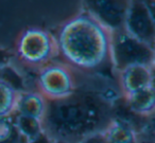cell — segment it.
<instances>
[{
    "label": "cell",
    "mask_w": 155,
    "mask_h": 143,
    "mask_svg": "<svg viewBox=\"0 0 155 143\" xmlns=\"http://www.w3.org/2000/svg\"><path fill=\"white\" fill-rule=\"evenodd\" d=\"M110 88L96 91L77 88L71 96L48 102L44 132L52 140L79 143L89 135L101 132L115 117L116 96Z\"/></svg>",
    "instance_id": "6da1fadb"
},
{
    "label": "cell",
    "mask_w": 155,
    "mask_h": 143,
    "mask_svg": "<svg viewBox=\"0 0 155 143\" xmlns=\"http://www.w3.org/2000/svg\"><path fill=\"white\" fill-rule=\"evenodd\" d=\"M55 39L58 55L72 69L91 72L110 62L112 33L84 10L60 27Z\"/></svg>",
    "instance_id": "7a4b0ae2"
},
{
    "label": "cell",
    "mask_w": 155,
    "mask_h": 143,
    "mask_svg": "<svg viewBox=\"0 0 155 143\" xmlns=\"http://www.w3.org/2000/svg\"><path fill=\"white\" fill-rule=\"evenodd\" d=\"M15 54L25 66L39 70L58 55L55 36L43 28L29 27L16 41Z\"/></svg>",
    "instance_id": "3957f363"
},
{
    "label": "cell",
    "mask_w": 155,
    "mask_h": 143,
    "mask_svg": "<svg viewBox=\"0 0 155 143\" xmlns=\"http://www.w3.org/2000/svg\"><path fill=\"white\" fill-rule=\"evenodd\" d=\"M155 49L124 31L113 33L110 63L117 72L131 66L154 67Z\"/></svg>",
    "instance_id": "277c9868"
},
{
    "label": "cell",
    "mask_w": 155,
    "mask_h": 143,
    "mask_svg": "<svg viewBox=\"0 0 155 143\" xmlns=\"http://www.w3.org/2000/svg\"><path fill=\"white\" fill-rule=\"evenodd\" d=\"M37 91L48 101H58L71 96L78 88L73 69L65 63H51L37 70Z\"/></svg>",
    "instance_id": "5b68a950"
},
{
    "label": "cell",
    "mask_w": 155,
    "mask_h": 143,
    "mask_svg": "<svg viewBox=\"0 0 155 143\" xmlns=\"http://www.w3.org/2000/svg\"><path fill=\"white\" fill-rule=\"evenodd\" d=\"M123 31L154 48L155 18L153 1H129Z\"/></svg>",
    "instance_id": "8992f818"
},
{
    "label": "cell",
    "mask_w": 155,
    "mask_h": 143,
    "mask_svg": "<svg viewBox=\"0 0 155 143\" xmlns=\"http://www.w3.org/2000/svg\"><path fill=\"white\" fill-rule=\"evenodd\" d=\"M84 11L93 15L110 33L123 30L129 1H86Z\"/></svg>",
    "instance_id": "52a82bcc"
},
{
    "label": "cell",
    "mask_w": 155,
    "mask_h": 143,
    "mask_svg": "<svg viewBox=\"0 0 155 143\" xmlns=\"http://www.w3.org/2000/svg\"><path fill=\"white\" fill-rule=\"evenodd\" d=\"M118 83L123 98L154 87V67L131 66L118 72Z\"/></svg>",
    "instance_id": "ba28073f"
},
{
    "label": "cell",
    "mask_w": 155,
    "mask_h": 143,
    "mask_svg": "<svg viewBox=\"0 0 155 143\" xmlns=\"http://www.w3.org/2000/svg\"><path fill=\"white\" fill-rule=\"evenodd\" d=\"M48 101L37 90L20 91L14 113L34 118L43 122L47 111Z\"/></svg>",
    "instance_id": "9c48e42d"
},
{
    "label": "cell",
    "mask_w": 155,
    "mask_h": 143,
    "mask_svg": "<svg viewBox=\"0 0 155 143\" xmlns=\"http://www.w3.org/2000/svg\"><path fill=\"white\" fill-rule=\"evenodd\" d=\"M106 143H137L138 129L125 119L115 115L102 132Z\"/></svg>",
    "instance_id": "30bf717a"
},
{
    "label": "cell",
    "mask_w": 155,
    "mask_h": 143,
    "mask_svg": "<svg viewBox=\"0 0 155 143\" xmlns=\"http://www.w3.org/2000/svg\"><path fill=\"white\" fill-rule=\"evenodd\" d=\"M127 102L130 111L139 117L150 118L155 110V94L154 87L141 90L136 93L123 98Z\"/></svg>",
    "instance_id": "8fae6325"
},
{
    "label": "cell",
    "mask_w": 155,
    "mask_h": 143,
    "mask_svg": "<svg viewBox=\"0 0 155 143\" xmlns=\"http://www.w3.org/2000/svg\"><path fill=\"white\" fill-rule=\"evenodd\" d=\"M20 91L10 80L0 75V117L13 115Z\"/></svg>",
    "instance_id": "7c38bea8"
},
{
    "label": "cell",
    "mask_w": 155,
    "mask_h": 143,
    "mask_svg": "<svg viewBox=\"0 0 155 143\" xmlns=\"http://www.w3.org/2000/svg\"><path fill=\"white\" fill-rule=\"evenodd\" d=\"M14 122L20 136L27 143L35 140L44 132L43 122L34 118L13 113Z\"/></svg>",
    "instance_id": "4fadbf2b"
},
{
    "label": "cell",
    "mask_w": 155,
    "mask_h": 143,
    "mask_svg": "<svg viewBox=\"0 0 155 143\" xmlns=\"http://www.w3.org/2000/svg\"><path fill=\"white\" fill-rule=\"evenodd\" d=\"M0 143H27L16 128L13 115L0 117Z\"/></svg>",
    "instance_id": "5bb4252c"
},
{
    "label": "cell",
    "mask_w": 155,
    "mask_h": 143,
    "mask_svg": "<svg viewBox=\"0 0 155 143\" xmlns=\"http://www.w3.org/2000/svg\"><path fill=\"white\" fill-rule=\"evenodd\" d=\"M14 58V53L10 51L8 48L0 46V73L5 71V69H9L12 65Z\"/></svg>",
    "instance_id": "9a60e30c"
},
{
    "label": "cell",
    "mask_w": 155,
    "mask_h": 143,
    "mask_svg": "<svg viewBox=\"0 0 155 143\" xmlns=\"http://www.w3.org/2000/svg\"><path fill=\"white\" fill-rule=\"evenodd\" d=\"M79 143H106V142L103 137V134H102V132H96V134L89 135V136L85 137V138L82 139Z\"/></svg>",
    "instance_id": "2e32d148"
},
{
    "label": "cell",
    "mask_w": 155,
    "mask_h": 143,
    "mask_svg": "<svg viewBox=\"0 0 155 143\" xmlns=\"http://www.w3.org/2000/svg\"><path fill=\"white\" fill-rule=\"evenodd\" d=\"M28 143H52V139L44 132L43 134H41L39 137H37L35 140L31 141V142H28Z\"/></svg>",
    "instance_id": "e0dca14e"
},
{
    "label": "cell",
    "mask_w": 155,
    "mask_h": 143,
    "mask_svg": "<svg viewBox=\"0 0 155 143\" xmlns=\"http://www.w3.org/2000/svg\"><path fill=\"white\" fill-rule=\"evenodd\" d=\"M137 143H155L154 139L152 138H144V137H139Z\"/></svg>",
    "instance_id": "ac0fdd59"
},
{
    "label": "cell",
    "mask_w": 155,
    "mask_h": 143,
    "mask_svg": "<svg viewBox=\"0 0 155 143\" xmlns=\"http://www.w3.org/2000/svg\"><path fill=\"white\" fill-rule=\"evenodd\" d=\"M52 143H72L68 141H62V140H52Z\"/></svg>",
    "instance_id": "d6986e66"
}]
</instances>
